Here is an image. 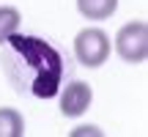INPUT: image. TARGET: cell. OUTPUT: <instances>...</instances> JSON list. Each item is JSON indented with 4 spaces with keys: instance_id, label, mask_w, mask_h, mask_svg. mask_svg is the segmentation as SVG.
<instances>
[{
    "instance_id": "obj_7",
    "label": "cell",
    "mask_w": 148,
    "mask_h": 137,
    "mask_svg": "<svg viewBox=\"0 0 148 137\" xmlns=\"http://www.w3.org/2000/svg\"><path fill=\"white\" fill-rule=\"evenodd\" d=\"M19 22H22V16L14 5H0V44L19 30Z\"/></svg>"
},
{
    "instance_id": "obj_1",
    "label": "cell",
    "mask_w": 148,
    "mask_h": 137,
    "mask_svg": "<svg viewBox=\"0 0 148 137\" xmlns=\"http://www.w3.org/2000/svg\"><path fill=\"white\" fill-rule=\"evenodd\" d=\"M5 52L22 58V74H14L8 77L11 82L16 85L19 93H33L38 99H49V96L58 93L60 77H63V60L60 55L49 47L47 41L36 36H8L5 38ZM8 58V55H0V63ZM16 58H11V63H16Z\"/></svg>"
},
{
    "instance_id": "obj_2",
    "label": "cell",
    "mask_w": 148,
    "mask_h": 137,
    "mask_svg": "<svg viewBox=\"0 0 148 137\" xmlns=\"http://www.w3.org/2000/svg\"><path fill=\"white\" fill-rule=\"evenodd\" d=\"M74 55L82 66L88 68H99L110 58V36L99 27H85L77 33L74 38Z\"/></svg>"
},
{
    "instance_id": "obj_6",
    "label": "cell",
    "mask_w": 148,
    "mask_h": 137,
    "mask_svg": "<svg viewBox=\"0 0 148 137\" xmlns=\"http://www.w3.org/2000/svg\"><path fill=\"white\" fill-rule=\"evenodd\" d=\"M25 134V121L16 110L3 107L0 110V137H22Z\"/></svg>"
},
{
    "instance_id": "obj_4",
    "label": "cell",
    "mask_w": 148,
    "mask_h": 137,
    "mask_svg": "<svg viewBox=\"0 0 148 137\" xmlns=\"http://www.w3.org/2000/svg\"><path fill=\"white\" fill-rule=\"evenodd\" d=\"M90 99H93L90 85L71 82V85H66L63 96H60V112L69 115V118H77V115H82V112L90 107Z\"/></svg>"
},
{
    "instance_id": "obj_3",
    "label": "cell",
    "mask_w": 148,
    "mask_h": 137,
    "mask_svg": "<svg viewBox=\"0 0 148 137\" xmlns=\"http://www.w3.org/2000/svg\"><path fill=\"white\" fill-rule=\"evenodd\" d=\"M115 52L126 63H143L148 55V25L145 22H129L115 36Z\"/></svg>"
},
{
    "instance_id": "obj_5",
    "label": "cell",
    "mask_w": 148,
    "mask_h": 137,
    "mask_svg": "<svg viewBox=\"0 0 148 137\" xmlns=\"http://www.w3.org/2000/svg\"><path fill=\"white\" fill-rule=\"evenodd\" d=\"M118 8V0H77V11L85 19H107Z\"/></svg>"
}]
</instances>
